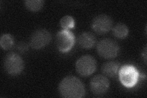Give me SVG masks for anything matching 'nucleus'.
I'll use <instances>...</instances> for the list:
<instances>
[{
    "label": "nucleus",
    "instance_id": "1",
    "mask_svg": "<svg viewBox=\"0 0 147 98\" xmlns=\"http://www.w3.org/2000/svg\"><path fill=\"white\" fill-rule=\"evenodd\" d=\"M59 94L65 98H82L86 93L85 88L79 78L69 76L64 77L58 86Z\"/></svg>",
    "mask_w": 147,
    "mask_h": 98
},
{
    "label": "nucleus",
    "instance_id": "2",
    "mask_svg": "<svg viewBox=\"0 0 147 98\" xmlns=\"http://www.w3.org/2000/svg\"><path fill=\"white\" fill-rule=\"evenodd\" d=\"M119 46L117 42L105 38L100 40L97 44V52L100 57L105 59L116 58L119 53Z\"/></svg>",
    "mask_w": 147,
    "mask_h": 98
},
{
    "label": "nucleus",
    "instance_id": "3",
    "mask_svg": "<svg viewBox=\"0 0 147 98\" xmlns=\"http://www.w3.org/2000/svg\"><path fill=\"white\" fill-rule=\"evenodd\" d=\"M4 67L9 75L16 76L22 73L24 68V62L20 56L14 52L8 53L4 60Z\"/></svg>",
    "mask_w": 147,
    "mask_h": 98
},
{
    "label": "nucleus",
    "instance_id": "4",
    "mask_svg": "<svg viewBox=\"0 0 147 98\" xmlns=\"http://www.w3.org/2000/svg\"><path fill=\"white\" fill-rule=\"evenodd\" d=\"M97 68L96 61L91 55H84L77 59L76 63L77 72L82 77H88L93 74Z\"/></svg>",
    "mask_w": 147,
    "mask_h": 98
},
{
    "label": "nucleus",
    "instance_id": "5",
    "mask_svg": "<svg viewBox=\"0 0 147 98\" xmlns=\"http://www.w3.org/2000/svg\"><path fill=\"white\" fill-rule=\"evenodd\" d=\"M139 77L137 69L131 65H125L119 70V80L126 87L131 88L136 85Z\"/></svg>",
    "mask_w": 147,
    "mask_h": 98
},
{
    "label": "nucleus",
    "instance_id": "6",
    "mask_svg": "<svg viewBox=\"0 0 147 98\" xmlns=\"http://www.w3.org/2000/svg\"><path fill=\"white\" fill-rule=\"evenodd\" d=\"M56 44L59 51L63 53L67 52L74 45L75 36L69 30H63L57 34Z\"/></svg>",
    "mask_w": 147,
    "mask_h": 98
},
{
    "label": "nucleus",
    "instance_id": "7",
    "mask_svg": "<svg viewBox=\"0 0 147 98\" xmlns=\"http://www.w3.org/2000/svg\"><path fill=\"white\" fill-rule=\"evenodd\" d=\"M52 41V34L45 29H39L31 35L30 45L34 50H39L47 46Z\"/></svg>",
    "mask_w": 147,
    "mask_h": 98
},
{
    "label": "nucleus",
    "instance_id": "8",
    "mask_svg": "<svg viewBox=\"0 0 147 98\" xmlns=\"http://www.w3.org/2000/svg\"><path fill=\"white\" fill-rule=\"evenodd\" d=\"M112 19L105 14L96 16L91 23L92 28L96 33L100 35L106 34L112 29Z\"/></svg>",
    "mask_w": 147,
    "mask_h": 98
},
{
    "label": "nucleus",
    "instance_id": "9",
    "mask_svg": "<svg viewBox=\"0 0 147 98\" xmlns=\"http://www.w3.org/2000/svg\"><path fill=\"white\" fill-rule=\"evenodd\" d=\"M90 90L96 95H102L107 91L110 87L109 79L103 75H97L91 78Z\"/></svg>",
    "mask_w": 147,
    "mask_h": 98
},
{
    "label": "nucleus",
    "instance_id": "10",
    "mask_svg": "<svg viewBox=\"0 0 147 98\" xmlns=\"http://www.w3.org/2000/svg\"><path fill=\"white\" fill-rule=\"evenodd\" d=\"M78 43L82 48L90 49L93 47L96 43L95 36L90 32H84L82 33L78 39Z\"/></svg>",
    "mask_w": 147,
    "mask_h": 98
},
{
    "label": "nucleus",
    "instance_id": "11",
    "mask_svg": "<svg viewBox=\"0 0 147 98\" xmlns=\"http://www.w3.org/2000/svg\"><path fill=\"white\" fill-rule=\"evenodd\" d=\"M119 68H120V63L115 61H111L105 63L102 65L101 71L105 76L113 77L117 75Z\"/></svg>",
    "mask_w": 147,
    "mask_h": 98
},
{
    "label": "nucleus",
    "instance_id": "12",
    "mask_svg": "<svg viewBox=\"0 0 147 98\" xmlns=\"http://www.w3.org/2000/svg\"><path fill=\"white\" fill-rule=\"evenodd\" d=\"M112 32L113 36L115 38L123 39L127 36L129 34V28L124 23H119L113 28Z\"/></svg>",
    "mask_w": 147,
    "mask_h": 98
},
{
    "label": "nucleus",
    "instance_id": "13",
    "mask_svg": "<svg viewBox=\"0 0 147 98\" xmlns=\"http://www.w3.org/2000/svg\"><path fill=\"white\" fill-rule=\"evenodd\" d=\"M44 1L42 0H27L25 1L26 7L32 12L40 11L44 6Z\"/></svg>",
    "mask_w": 147,
    "mask_h": 98
},
{
    "label": "nucleus",
    "instance_id": "14",
    "mask_svg": "<svg viewBox=\"0 0 147 98\" xmlns=\"http://www.w3.org/2000/svg\"><path fill=\"white\" fill-rule=\"evenodd\" d=\"M0 45L4 50L11 49L13 45V38L10 34H4L0 39Z\"/></svg>",
    "mask_w": 147,
    "mask_h": 98
},
{
    "label": "nucleus",
    "instance_id": "15",
    "mask_svg": "<svg viewBox=\"0 0 147 98\" xmlns=\"http://www.w3.org/2000/svg\"><path fill=\"white\" fill-rule=\"evenodd\" d=\"M60 25L63 30H69L74 27L75 21L72 17L66 16H64L61 19Z\"/></svg>",
    "mask_w": 147,
    "mask_h": 98
},
{
    "label": "nucleus",
    "instance_id": "16",
    "mask_svg": "<svg viewBox=\"0 0 147 98\" xmlns=\"http://www.w3.org/2000/svg\"><path fill=\"white\" fill-rule=\"evenodd\" d=\"M28 45L26 43H24V42H22V43H20L17 45V49L20 52L24 53L26 52V51L28 50Z\"/></svg>",
    "mask_w": 147,
    "mask_h": 98
},
{
    "label": "nucleus",
    "instance_id": "17",
    "mask_svg": "<svg viewBox=\"0 0 147 98\" xmlns=\"http://www.w3.org/2000/svg\"><path fill=\"white\" fill-rule=\"evenodd\" d=\"M142 57L144 59L145 63L146 64V47H145L143 52H142Z\"/></svg>",
    "mask_w": 147,
    "mask_h": 98
}]
</instances>
